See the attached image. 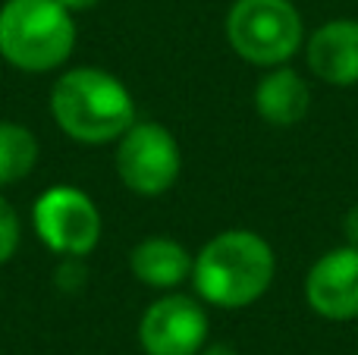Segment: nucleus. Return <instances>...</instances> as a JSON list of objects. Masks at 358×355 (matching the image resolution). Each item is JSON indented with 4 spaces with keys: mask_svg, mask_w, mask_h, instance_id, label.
Here are the masks:
<instances>
[{
    "mask_svg": "<svg viewBox=\"0 0 358 355\" xmlns=\"http://www.w3.org/2000/svg\"><path fill=\"white\" fill-rule=\"evenodd\" d=\"M85 283V268H82V258H63V264L57 268V287L63 293H76Z\"/></svg>",
    "mask_w": 358,
    "mask_h": 355,
    "instance_id": "14",
    "label": "nucleus"
},
{
    "mask_svg": "<svg viewBox=\"0 0 358 355\" xmlns=\"http://www.w3.org/2000/svg\"><path fill=\"white\" fill-rule=\"evenodd\" d=\"M19 236H22V226H19L16 208L0 195V264H6L13 255H16Z\"/></svg>",
    "mask_w": 358,
    "mask_h": 355,
    "instance_id": "13",
    "label": "nucleus"
},
{
    "mask_svg": "<svg viewBox=\"0 0 358 355\" xmlns=\"http://www.w3.org/2000/svg\"><path fill=\"white\" fill-rule=\"evenodd\" d=\"M305 57L311 73L327 85H358V19H334L315 29Z\"/></svg>",
    "mask_w": 358,
    "mask_h": 355,
    "instance_id": "9",
    "label": "nucleus"
},
{
    "mask_svg": "<svg viewBox=\"0 0 358 355\" xmlns=\"http://www.w3.org/2000/svg\"><path fill=\"white\" fill-rule=\"evenodd\" d=\"M66 10H73V13H82V10H92V6H98L101 0H60Z\"/></svg>",
    "mask_w": 358,
    "mask_h": 355,
    "instance_id": "17",
    "label": "nucleus"
},
{
    "mask_svg": "<svg viewBox=\"0 0 358 355\" xmlns=\"http://www.w3.org/2000/svg\"><path fill=\"white\" fill-rule=\"evenodd\" d=\"M308 104H311L308 85L286 63L271 66V73L255 85V110L271 126H296L299 119H305Z\"/></svg>",
    "mask_w": 358,
    "mask_h": 355,
    "instance_id": "10",
    "label": "nucleus"
},
{
    "mask_svg": "<svg viewBox=\"0 0 358 355\" xmlns=\"http://www.w3.org/2000/svg\"><path fill=\"white\" fill-rule=\"evenodd\" d=\"M227 41L252 66H280L302 48V16L289 0H236L227 13Z\"/></svg>",
    "mask_w": 358,
    "mask_h": 355,
    "instance_id": "4",
    "label": "nucleus"
},
{
    "mask_svg": "<svg viewBox=\"0 0 358 355\" xmlns=\"http://www.w3.org/2000/svg\"><path fill=\"white\" fill-rule=\"evenodd\" d=\"M343 233H346V242L349 245H358V205H352L343 217Z\"/></svg>",
    "mask_w": 358,
    "mask_h": 355,
    "instance_id": "15",
    "label": "nucleus"
},
{
    "mask_svg": "<svg viewBox=\"0 0 358 355\" xmlns=\"http://www.w3.org/2000/svg\"><path fill=\"white\" fill-rule=\"evenodd\" d=\"M31 224L38 239L63 258H85L98 249L104 230L98 205L76 186H54L38 195Z\"/></svg>",
    "mask_w": 358,
    "mask_h": 355,
    "instance_id": "5",
    "label": "nucleus"
},
{
    "mask_svg": "<svg viewBox=\"0 0 358 355\" xmlns=\"http://www.w3.org/2000/svg\"><path fill=\"white\" fill-rule=\"evenodd\" d=\"M138 340L148 355H198L208 340V314L198 299L170 293L142 314Z\"/></svg>",
    "mask_w": 358,
    "mask_h": 355,
    "instance_id": "7",
    "label": "nucleus"
},
{
    "mask_svg": "<svg viewBox=\"0 0 358 355\" xmlns=\"http://www.w3.org/2000/svg\"><path fill=\"white\" fill-rule=\"evenodd\" d=\"M129 268L138 283L151 289H176L192 277V255L182 242L167 236H148L132 249Z\"/></svg>",
    "mask_w": 358,
    "mask_h": 355,
    "instance_id": "11",
    "label": "nucleus"
},
{
    "mask_svg": "<svg viewBox=\"0 0 358 355\" xmlns=\"http://www.w3.org/2000/svg\"><path fill=\"white\" fill-rule=\"evenodd\" d=\"M38 164V138L22 123L0 119V186L25 180Z\"/></svg>",
    "mask_w": 358,
    "mask_h": 355,
    "instance_id": "12",
    "label": "nucleus"
},
{
    "mask_svg": "<svg viewBox=\"0 0 358 355\" xmlns=\"http://www.w3.org/2000/svg\"><path fill=\"white\" fill-rule=\"evenodd\" d=\"M117 142V173L126 189L138 195H161L179 180L182 154L167 126L132 123Z\"/></svg>",
    "mask_w": 358,
    "mask_h": 355,
    "instance_id": "6",
    "label": "nucleus"
},
{
    "mask_svg": "<svg viewBox=\"0 0 358 355\" xmlns=\"http://www.w3.org/2000/svg\"><path fill=\"white\" fill-rule=\"evenodd\" d=\"M277 258L264 236L252 230H223L192 258V283L208 305L245 308L267 293Z\"/></svg>",
    "mask_w": 358,
    "mask_h": 355,
    "instance_id": "1",
    "label": "nucleus"
},
{
    "mask_svg": "<svg viewBox=\"0 0 358 355\" xmlns=\"http://www.w3.org/2000/svg\"><path fill=\"white\" fill-rule=\"evenodd\" d=\"M76 48L73 10L60 0H6L0 6V57L25 73H48Z\"/></svg>",
    "mask_w": 358,
    "mask_h": 355,
    "instance_id": "3",
    "label": "nucleus"
},
{
    "mask_svg": "<svg viewBox=\"0 0 358 355\" xmlns=\"http://www.w3.org/2000/svg\"><path fill=\"white\" fill-rule=\"evenodd\" d=\"M305 299L327 321L358 318V245L346 242L311 264Z\"/></svg>",
    "mask_w": 358,
    "mask_h": 355,
    "instance_id": "8",
    "label": "nucleus"
},
{
    "mask_svg": "<svg viewBox=\"0 0 358 355\" xmlns=\"http://www.w3.org/2000/svg\"><path fill=\"white\" fill-rule=\"evenodd\" d=\"M50 113L69 138L104 145L136 123V101L113 73L79 66L63 73L50 88Z\"/></svg>",
    "mask_w": 358,
    "mask_h": 355,
    "instance_id": "2",
    "label": "nucleus"
},
{
    "mask_svg": "<svg viewBox=\"0 0 358 355\" xmlns=\"http://www.w3.org/2000/svg\"><path fill=\"white\" fill-rule=\"evenodd\" d=\"M198 355H236L233 346H227V343H210V346H201V352Z\"/></svg>",
    "mask_w": 358,
    "mask_h": 355,
    "instance_id": "16",
    "label": "nucleus"
}]
</instances>
